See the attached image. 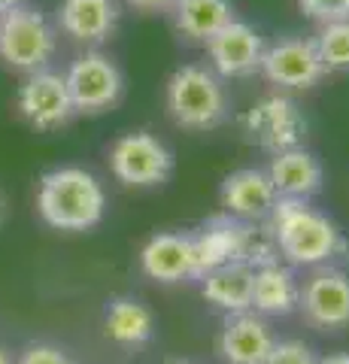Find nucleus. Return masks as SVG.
I'll use <instances>...</instances> for the list:
<instances>
[{
	"mask_svg": "<svg viewBox=\"0 0 349 364\" xmlns=\"http://www.w3.org/2000/svg\"><path fill=\"white\" fill-rule=\"evenodd\" d=\"M140 270L149 279L164 282V286H173V282L183 279H198L191 234H179V231L152 234L140 249Z\"/></svg>",
	"mask_w": 349,
	"mask_h": 364,
	"instance_id": "obj_12",
	"label": "nucleus"
},
{
	"mask_svg": "<svg viewBox=\"0 0 349 364\" xmlns=\"http://www.w3.org/2000/svg\"><path fill=\"white\" fill-rule=\"evenodd\" d=\"M301 282L289 264L270 261L252 270V310L258 316H291L298 310Z\"/></svg>",
	"mask_w": 349,
	"mask_h": 364,
	"instance_id": "obj_17",
	"label": "nucleus"
},
{
	"mask_svg": "<svg viewBox=\"0 0 349 364\" xmlns=\"http://www.w3.org/2000/svg\"><path fill=\"white\" fill-rule=\"evenodd\" d=\"M21 4H28V0H0V13H9V9H16Z\"/></svg>",
	"mask_w": 349,
	"mask_h": 364,
	"instance_id": "obj_27",
	"label": "nucleus"
},
{
	"mask_svg": "<svg viewBox=\"0 0 349 364\" xmlns=\"http://www.w3.org/2000/svg\"><path fill=\"white\" fill-rule=\"evenodd\" d=\"M131 9H137V13H171V6L176 0H125Z\"/></svg>",
	"mask_w": 349,
	"mask_h": 364,
	"instance_id": "obj_25",
	"label": "nucleus"
},
{
	"mask_svg": "<svg viewBox=\"0 0 349 364\" xmlns=\"http://www.w3.org/2000/svg\"><path fill=\"white\" fill-rule=\"evenodd\" d=\"M267 179H270V186H274L276 198L310 200L313 195L322 191L325 170L316 155L307 152L304 146H295V149L274 152L270 167H267Z\"/></svg>",
	"mask_w": 349,
	"mask_h": 364,
	"instance_id": "obj_16",
	"label": "nucleus"
},
{
	"mask_svg": "<svg viewBox=\"0 0 349 364\" xmlns=\"http://www.w3.org/2000/svg\"><path fill=\"white\" fill-rule=\"evenodd\" d=\"M0 364H13V355H9V349L0 343Z\"/></svg>",
	"mask_w": 349,
	"mask_h": 364,
	"instance_id": "obj_29",
	"label": "nucleus"
},
{
	"mask_svg": "<svg viewBox=\"0 0 349 364\" xmlns=\"http://www.w3.org/2000/svg\"><path fill=\"white\" fill-rule=\"evenodd\" d=\"M16 109L31 128L46 131V134L61 131L76 116L64 73H55L49 67L21 79V85L16 91Z\"/></svg>",
	"mask_w": 349,
	"mask_h": 364,
	"instance_id": "obj_8",
	"label": "nucleus"
},
{
	"mask_svg": "<svg viewBox=\"0 0 349 364\" xmlns=\"http://www.w3.org/2000/svg\"><path fill=\"white\" fill-rule=\"evenodd\" d=\"M267 219L276 252L295 267H331L334 258L349 252L340 228L307 200L276 198Z\"/></svg>",
	"mask_w": 349,
	"mask_h": 364,
	"instance_id": "obj_1",
	"label": "nucleus"
},
{
	"mask_svg": "<svg viewBox=\"0 0 349 364\" xmlns=\"http://www.w3.org/2000/svg\"><path fill=\"white\" fill-rule=\"evenodd\" d=\"M316 361H319L316 352L304 340H276L264 364H316Z\"/></svg>",
	"mask_w": 349,
	"mask_h": 364,
	"instance_id": "obj_22",
	"label": "nucleus"
},
{
	"mask_svg": "<svg viewBox=\"0 0 349 364\" xmlns=\"http://www.w3.org/2000/svg\"><path fill=\"white\" fill-rule=\"evenodd\" d=\"M37 213L55 231H92L104 222L107 191L85 167H55L40 176Z\"/></svg>",
	"mask_w": 349,
	"mask_h": 364,
	"instance_id": "obj_2",
	"label": "nucleus"
},
{
	"mask_svg": "<svg viewBox=\"0 0 349 364\" xmlns=\"http://www.w3.org/2000/svg\"><path fill=\"white\" fill-rule=\"evenodd\" d=\"M167 364H198V361H186V358H176V361H167Z\"/></svg>",
	"mask_w": 349,
	"mask_h": 364,
	"instance_id": "obj_30",
	"label": "nucleus"
},
{
	"mask_svg": "<svg viewBox=\"0 0 349 364\" xmlns=\"http://www.w3.org/2000/svg\"><path fill=\"white\" fill-rule=\"evenodd\" d=\"M109 170L131 188L164 186L173 176V152L149 131L122 134L109 149Z\"/></svg>",
	"mask_w": 349,
	"mask_h": 364,
	"instance_id": "obj_6",
	"label": "nucleus"
},
{
	"mask_svg": "<svg viewBox=\"0 0 349 364\" xmlns=\"http://www.w3.org/2000/svg\"><path fill=\"white\" fill-rule=\"evenodd\" d=\"M316 364H349V352H334V355H325Z\"/></svg>",
	"mask_w": 349,
	"mask_h": 364,
	"instance_id": "obj_26",
	"label": "nucleus"
},
{
	"mask_svg": "<svg viewBox=\"0 0 349 364\" xmlns=\"http://www.w3.org/2000/svg\"><path fill=\"white\" fill-rule=\"evenodd\" d=\"M243 134L246 140L262 146L267 152H283L295 149L304 143L307 134V119H304L301 107L289 95H267L243 112Z\"/></svg>",
	"mask_w": 349,
	"mask_h": 364,
	"instance_id": "obj_7",
	"label": "nucleus"
},
{
	"mask_svg": "<svg viewBox=\"0 0 349 364\" xmlns=\"http://www.w3.org/2000/svg\"><path fill=\"white\" fill-rule=\"evenodd\" d=\"M13 364H76V361L55 343H28Z\"/></svg>",
	"mask_w": 349,
	"mask_h": 364,
	"instance_id": "obj_23",
	"label": "nucleus"
},
{
	"mask_svg": "<svg viewBox=\"0 0 349 364\" xmlns=\"http://www.w3.org/2000/svg\"><path fill=\"white\" fill-rule=\"evenodd\" d=\"M55 28L80 46H97L119 28L116 0H61L55 13Z\"/></svg>",
	"mask_w": 349,
	"mask_h": 364,
	"instance_id": "obj_15",
	"label": "nucleus"
},
{
	"mask_svg": "<svg viewBox=\"0 0 349 364\" xmlns=\"http://www.w3.org/2000/svg\"><path fill=\"white\" fill-rule=\"evenodd\" d=\"M298 310L319 331H340L349 325V277L337 267H316L301 286Z\"/></svg>",
	"mask_w": 349,
	"mask_h": 364,
	"instance_id": "obj_11",
	"label": "nucleus"
},
{
	"mask_svg": "<svg viewBox=\"0 0 349 364\" xmlns=\"http://www.w3.org/2000/svg\"><path fill=\"white\" fill-rule=\"evenodd\" d=\"M276 337L258 313H231L219 331V355L225 364H264Z\"/></svg>",
	"mask_w": 349,
	"mask_h": 364,
	"instance_id": "obj_14",
	"label": "nucleus"
},
{
	"mask_svg": "<svg viewBox=\"0 0 349 364\" xmlns=\"http://www.w3.org/2000/svg\"><path fill=\"white\" fill-rule=\"evenodd\" d=\"M6 222V198H4V191H0V228H4Z\"/></svg>",
	"mask_w": 349,
	"mask_h": 364,
	"instance_id": "obj_28",
	"label": "nucleus"
},
{
	"mask_svg": "<svg viewBox=\"0 0 349 364\" xmlns=\"http://www.w3.org/2000/svg\"><path fill=\"white\" fill-rule=\"evenodd\" d=\"M200 291L213 306H219L228 316L252 310V267L240 261L222 264L200 277Z\"/></svg>",
	"mask_w": 349,
	"mask_h": 364,
	"instance_id": "obj_18",
	"label": "nucleus"
},
{
	"mask_svg": "<svg viewBox=\"0 0 349 364\" xmlns=\"http://www.w3.org/2000/svg\"><path fill=\"white\" fill-rule=\"evenodd\" d=\"M67 91H70L76 116H100V112L112 109L122 100L125 91V76H122L119 64L104 52L88 49L64 73Z\"/></svg>",
	"mask_w": 349,
	"mask_h": 364,
	"instance_id": "obj_5",
	"label": "nucleus"
},
{
	"mask_svg": "<svg viewBox=\"0 0 349 364\" xmlns=\"http://www.w3.org/2000/svg\"><path fill=\"white\" fill-rule=\"evenodd\" d=\"M210 70L222 79H246L262 70L264 40L249 21L231 18L219 33L207 40Z\"/></svg>",
	"mask_w": 349,
	"mask_h": 364,
	"instance_id": "obj_10",
	"label": "nucleus"
},
{
	"mask_svg": "<svg viewBox=\"0 0 349 364\" xmlns=\"http://www.w3.org/2000/svg\"><path fill=\"white\" fill-rule=\"evenodd\" d=\"M258 73H264L267 82L276 88L307 91L313 85H319L328 70H325L313 40L286 37V40H276L274 46H264L262 70Z\"/></svg>",
	"mask_w": 349,
	"mask_h": 364,
	"instance_id": "obj_9",
	"label": "nucleus"
},
{
	"mask_svg": "<svg viewBox=\"0 0 349 364\" xmlns=\"http://www.w3.org/2000/svg\"><path fill=\"white\" fill-rule=\"evenodd\" d=\"M176 31L195 43H207L234 18L231 0H176L171 6Z\"/></svg>",
	"mask_w": 349,
	"mask_h": 364,
	"instance_id": "obj_20",
	"label": "nucleus"
},
{
	"mask_svg": "<svg viewBox=\"0 0 349 364\" xmlns=\"http://www.w3.org/2000/svg\"><path fill=\"white\" fill-rule=\"evenodd\" d=\"M164 104L171 119L186 131H213L228 119V91L204 64H183L164 85Z\"/></svg>",
	"mask_w": 349,
	"mask_h": 364,
	"instance_id": "obj_3",
	"label": "nucleus"
},
{
	"mask_svg": "<svg viewBox=\"0 0 349 364\" xmlns=\"http://www.w3.org/2000/svg\"><path fill=\"white\" fill-rule=\"evenodd\" d=\"M301 13L310 16L313 21H337V18H349V0H298Z\"/></svg>",
	"mask_w": 349,
	"mask_h": 364,
	"instance_id": "obj_24",
	"label": "nucleus"
},
{
	"mask_svg": "<svg viewBox=\"0 0 349 364\" xmlns=\"http://www.w3.org/2000/svg\"><path fill=\"white\" fill-rule=\"evenodd\" d=\"M316 52L328 73H349V18L325 21L316 33Z\"/></svg>",
	"mask_w": 349,
	"mask_h": 364,
	"instance_id": "obj_21",
	"label": "nucleus"
},
{
	"mask_svg": "<svg viewBox=\"0 0 349 364\" xmlns=\"http://www.w3.org/2000/svg\"><path fill=\"white\" fill-rule=\"evenodd\" d=\"M58 49V28L37 6L21 4L0 13V61L16 73L46 70Z\"/></svg>",
	"mask_w": 349,
	"mask_h": 364,
	"instance_id": "obj_4",
	"label": "nucleus"
},
{
	"mask_svg": "<svg viewBox=\"0 0 349 364\" xmlns=\"http://www.w3.org/2000/svg\"><path fill=\"white\" fill-rule=\"evenodd\" d=\"M104 334L116 346H125V349L146 346L155 334V316L149 306L137 298H116L107 306Z\"/></svg>",
	"mask_w": 349,
	"mask_h": 364,
	"instance_id": "obj_19",
	"label": "nucleus"
},
{
	"mask_svg": "<svg viewBox=\"0 0 349 364\" xmlns=\"http://www.w3.org/2000/svg\"><path fill=\"white\" fill-rule=\"evenodd\" d=\"M222 210L243 222H264L276 203V191L267 179V170L240 167L225 176L219 188Z\"/></svg>",
	"mask_w": 349,
	"mask_h": 364,
	"instance_id": "obj_13",
	"label": "nucleus"
}]
</instances>
